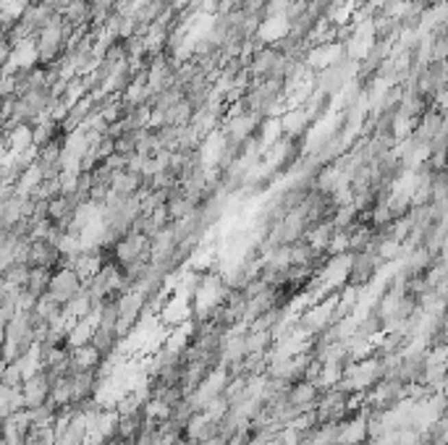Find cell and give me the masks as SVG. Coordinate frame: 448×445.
<instances>
[{"label": "cell", "instance_id": "cell-1", "mask_svg": "<svg viewBox=\"0 0 448 445\" xmlns=\"http://www.w3.org/2000/svg\"><path fill=\"white\" fill-rule=\"evenodd\" d=\"M82 278L76 275L71 267H60L53 272V278H50V285H47V296L53 298V301H58V304H69L71 298L82 291Z\"/></svg>", "mask_w": 448, "mask_h": 445}, {"label": "cell", "instance_id": "cell-2", "mask_svg": "<svg viewBox=\"0 0 448 445\" xmlns=\"http://www.w3.org/2000/svg\"><path fill=\"white\" fill-rule=\"evenodd\" d=\"M24 406L27 409H34V406H40V403H45L50 398V380H47V374L42 370H37L34 374H29L24 383Z\"/></svg>", "mask_w": 448, "mask_h": 445}, {"label": "cell", "instance_id": "cell-3", "mask_svg": "<svg viewBox=\"0 0 448 445\" xmlns=\"http://www.w3.org/2000/svg\"><path fill=\"white\" fill-rule=\"evenodd\" d=\"M50 278H53V270H47V267H29V278H27L24 291L34 298L45 296L47 285H50Z\"/></svg>", "mask_w": 448, "mask_h": 445}]
</instances>
